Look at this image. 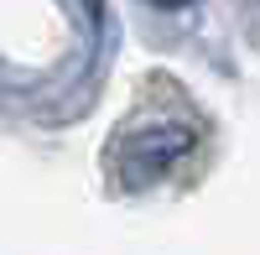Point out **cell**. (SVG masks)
Returning <instances> with one entry per match:
<instances>
[{
  "label": "cell",
  "mask_w": 260,
  "mask_h": 255,
  "mask_svg": "<svg viewBox=\"0 0 260 255\" xmlns=\"http://www.w3.org/2000/svg\"><path fill=\"white\" fill-rule=\"evenodd\" d=\"M182 151H187V136H182V131H161V136H146V141L136 146V167H130V182H146V177L167 172V167L177 162Z\"/></svg>",
  "instance_id": "obj_1"
},
{
  "label": "cell",
  "mask_w": 260,
  "mask_h": 255,
  "mask_svg": "<svg viewBox=\"0 0 260 255\" xmlns=\"http://www.w3.org/2000/svg\"><path fill=\"white\" fill-rule=\"evenodd\" d=\"M156 6H187V0H156Z\"/></svg>",
  "instance_id": "obj_2"
}]
</instances>
